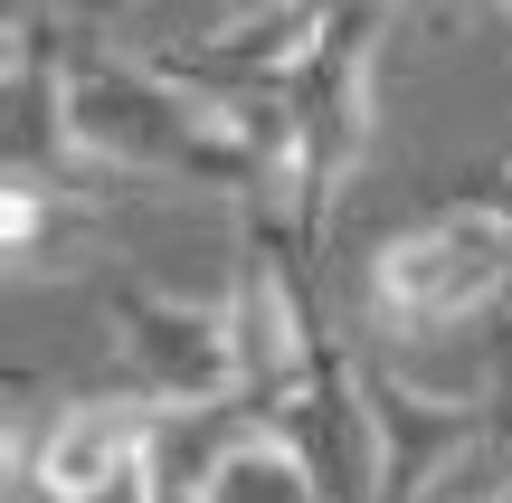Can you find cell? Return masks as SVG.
<instances>
[{
    "mask_svg": "<svg viewBox=\"0 0 512 503\" xmlns=\"http://www.w3.org/2000/svg\"><path fill=\"white\" fill-rule=\"evenodd\" d=\"M503 295H512V219L484 200H437L427 219L370 247V323L389 352L475 333Z\"/></svg>",
    "mask_w": 512,
    "mask_h": 503,
    "instance_id": "1",
    "label": "cell"
},
{
    "mask_svg": "<svg viewBox=\"0 0 512 503\" xmlns=\"http://www.w3.org/2000/svg\"><path fill=\"white\" fill-rule=\"evenodd\" d=\"M389 19L399 0H332V29L323 48L304 57V76L285 86L294 105V200L285 219L323 247L342 190L361 181L370 143H380V48H389Z\"/></svg>",
    "mask_w": 512,
    "mask_h": 503,
    "instance_id": "2",
    "label": "cell"
},
{
    "mask_svg": "<svg viewBox=\"0 0 512 503\" xmlns=\"http://www.w3.org/2000/svg\"><path fill=\"white\" fill-rule=\"evenodd\" d=\"M105 323L114 352H124V380L152 399V409H209V399H238V342H228V304L219 295H171V285H105Z\"/></svg>",
    "mask_w": 512,
    "mask_h": 503,
    "instance_id": "3",
    "label": "cell"
},
{
    "mask_svg": "<svg viewBox=\"0 0 512 503\" xmlns=\"http://www.w3.org/2000/svg\"><path fill=\"white\" fill-rule=\"evenodd\" d=\"M266 428L323 475V503H380V409H370V371L351 361V342L313 333V361L266 399Z\"/></svg>",
    "mask_w": 512,
    "mask_h": 503,
    "instance_id": "4",
    "label": "cell"
},
{
    "mask_svg": "<svg viewBox=\"0 0 512 503\" xmlns=\"http://www.w3.org/2000/svg\"><path fill=\"white\" fill-rule=\"evenodd\" d=\"M370 409H380V503H418L465 447L503 428L484 390H437V380H408L399 361L370 371Z\"/></svg>",
    "mask_w": 512,
    "mask_h": 503,
    "instance_id": "5",
    "label": "cell"
},
{
    "mask_svg": "<svg viewBox=\"0 0 512 503\" xmlns=\"http://www.w3.org/2000/svg\"><path fill=\"white\" fill-rule=\"evenodd\" d=\"M200 503H323V475H313L304 456H294L285 437H275L266 418H256L238 447H228L219 466H209Z\"/></svg>",
    "mask_w": 512,
    "mask_h": 503,
    "instance_id": "6",
    "label": "cell"
},
{
    "mask_svg": "<svg viewBox=\"0 0 512 503\" xmlns=\"http://www.w3.org/2000/svg\"><path fill=\"white\" fill-rule=\"evenodd\" d=\"M465 200H484V209H503V219H512V143L494 152V171H484V181L465 190Z\"/></svg>",
    "mask_w": 512,
    "mask_h": 503,
    "instance_id": "7",
    "label": "cell"
},
{
    "mask_svg": "<svg viewBox=\"0 0 512 503\" xmlns=\"http://www.w3.org/2000/svg\"><path fill=\"white\" fill-rule=\"evenodd\" d=\"M228 10H275V0H228Z\"/></svg>",
    "mask_w": 512,
    "mask_h": 503,
    "instance_id": "8",
    "label": "cell"
},
{
    "mask_svg": "<svg viewBox=\"0 0 512 503\" xmlns=\"http://www.w3.org/2000/svg\"><path fill=\"white\" fill-rule=\"evenodd\" d=\"M399 10H408V0H399ZM418 10H456V0H418Z\"/></svg>",
    "mask_w": 512,
    "mask_h": 503,
    "instance_id": "9",
    "label": "cell"
},
{
    "mask_svg": "<svg viewBox=\"0 0 512 503\" xmlns=\"http://www.w3.org/2000/svg\"><path fill=\"white\" fill-rule=\"evenodd\" d=\"M494 10H503V19H512V0H494Z\"/></svg>",
    "mask_w": 512,
    "mask_h": 503,
    "instance_id": "10",
    "label": "cell"
}]
</instances>
